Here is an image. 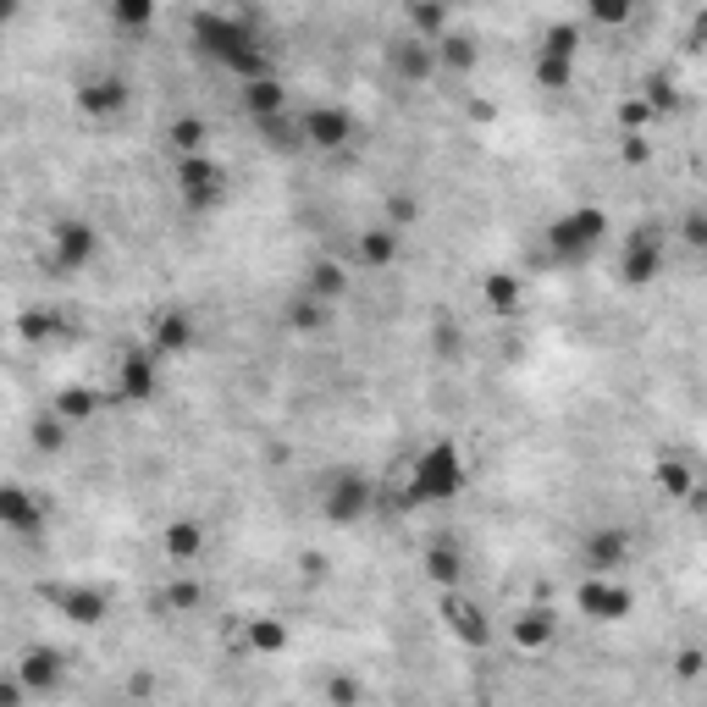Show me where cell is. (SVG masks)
I'll return each instance as SVG.
<instances>
[{
  "label": "cell",
  "instance_id": "6da1fadb",
  "mask_svg": "<svg viewBox=\"0 0 707 707\" xmlns=\"http://www.w3.org/2000/svg\"><path fill=\"white\" fill-rule=\"evenodd\" d=\"M459 481H464L459 454L454 447H431V454L421 459V470H414V492L421 498H447V492H459Z\"/></svg>",
  "mask_w": 707,
  "mask_h": 707
},
{
  "label": "cell",
  "instance_id": "4fadbf2b",
  "mask_svg": "<svg viewBox=\"0 0 707 707\" xmlns=\"http://www.w3.org/2000/svg\"><path fill=\"white\" fill-rule=\"evenodd\" d=\"M254 647H282V625H254Z\"/></svg>",
  "mask_w": 707,
  "mask_h": 707
},
{
  "label": "cell",
  "instance_id": "277c9868",
  "mask_svg": "<svg viewBox=\"0 0 707 707\" xmlns=\"http://www.w3.org/2000/svg\"><path fill=\"white\" fill-rule=\"evenodd\" d=\"M183 188H188V200H194V205H205V200L221 194V177H216V166H205V160H188V166H183Z\"/></svg>",
  "mask_w": 707,
  "mask_h": 707
},
{
  "label": "cell",
  "instance_id": "ba28073f",
  "mask_svg": "<svg viewBox=\"0 0 707 707\" xmlns=\"http://www.w3.org/2000/svg\"><path fill=\"white\" fill-rule=\"evenodd\" d=\"M22 680L28 686H50L55 680V658L50 652H34V658H28V669H22Z\"/></svg>",
  "mask_w": 707,
  "mask_h": 707
},
{
  "label": "cell",
  "instance_id": "5b68a950",
  "mask_svg": "<svg viewBox=\"0 0 707 707\" xmlns=\"http://www.w3.org/2000/svg\"><path fill=\"white\" fill-rule=\"evenodd\" d=\"M365 481H343V487H337V498H332V514H337V520H348V514H360L365 508Z\"/></svg>",
  "mask_w": 707,
  "mask_h": 707
},
{
  "label": "cell",
  "instance_id": "9c48e42d",
  "mask_svg": "<svg viewBox=\"0 0 707 707\" xmlns=\"http://www.w3.org/2000/svg\"><path fill=\"white\" fill-rule=\"evenodd\" d=\"M431 575H437V581H459V558L447 553V548H437L431 553Z\"/></svg>",
  "mask_w": 707,
  "mask_h": 707
},
{
  "label": "cell",
  "instance_id": "7c38bea8",
  "mask_svg": "<svg viewBox=\"0 0 707 707\" xmlns=\"http://www.w3.org/2000/svg\"><path fill=\"white\" fill-rule=\"evenodd\" d=\"M194 548H200L194 525H177V531H172V553H194Z\"/></svg>",
  "mask_w": 707,
  "mask_h": 707
},
{
  "label": "cell",
  "instance_id": "8992f818",
  "mask_svg": "<svg viewBox=\"0 0 707 707\" xmlns=\"http://www.w3.org/2000/svg\"><path fill=\"white\" fill-rule=\"evenodd\" d=\"M83 106L89 111H116L122 106V83H94V89H83Z\"/></svg>",
  "mask_w": 707,
  "mask_h": 707
},
{
  "label": "cell",
  "instance_id": "9a60e30c",
  "mask_svg": "<svg viewBox=\"0 0 707 707\" xmlns=\"http://www.w3.org/2000/svg\"><path fill=\"white\" fill-rule=\"evenodd\" d=\"M116 17H122V22H149V6H127V0H122Z\"/></svg>",
  "mask_w": 707,
  "mask_h": 707
},
{
  "label": "cell",
  "instance_id": "3957f363",
  "mask_svg": "<svg viewBox=\"0 0 707 707\" xmlns=\"http://www.w3.org/2000/svg\"><path fill=\"white\" fill-rule=\"evenodd\" d=\"M0 525H17V531L39 525V508L28 503V492H22V487H0Z\"/></svg>",
  "mask_w": 707,
  "mask_h": 707
},
{
  "label": "cell",
  "instance_id": "52a82bcc",
  "mask_svg": "<svg viewBox=\"0 0 707 707\" xmlns=\"http://www.w3.org/2000/svg\"><path fill=\"white\" fill-rule=\"evenodd\" d=\"M249 106H254V111H277V106H282V89H277L271 78H254V83H249Z\"/></svg>",
  "mask_w": 707,
  "mask_h": 707
},
{
  "label": "cell",
  "instance_id": "7a4b0ae2",
  "mask_svg": "<svg viewBox=\"0 0 707 707\" xmlns=\"http://www.w3.org/2000/svg\"><path fill=\"white\" fill-rule=\"evenodd\" d=\"M304 133H310L315 144H343V139H348V116L332 111V106H315V111L304 116Z\"/></svg>",
  "mask_w": 707,
  "mask_h": 707
},
{
  "label": "cell",
  "instance_id": "8fae6325",
  "mask_svg": "<svg viewBox=\"0 0 707 707\" xmlns=\"http://www.w3.org/2000/svg\"><path fill=\"white\" fill-rule=\"evenodd\" d=\"M172 139H177L183 149H200V139H205V127H200V122H177V127H172Z\"/></svg>",
  "mask_w": 707,
  "mask_h": 707
},
{
  "label": "cell",
  "instance_id": "30bf717a",
  "mask_svg": "<svg viewBox=\"0 0 707 707\" xmlns=\"http://www.w3.org/2000/svg\"><path fill=\"white\" fill-rule=\"evenodd\" d=\"M183 343H188V327L177 315H166V327H160V348H183Z\"/></svg>",
  "mask_w": 707,
  "mask_h": 707
},
{
  "label": "cell",
  "instance_id": "5bb4252c",
  "mask_svg": "<svg viewBox=\"0 0 707 707\" xmlns=\"http://www.w3.org/2000/svg\"><path fill=\"white\" fill-rule=\"evenodd\" d=\"M520 641H525V647H531V641H548V619H541V614L525 619V625H520Z\"/></svg>",
  "mask_w": 707,
  "mask_h": 707
}]
</instances>
